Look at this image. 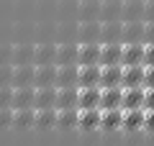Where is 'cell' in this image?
<instances>
[{
    "mask_svg": "<svg viewBox=\"0 0 154 146\" xmlns=\"http://www.w3.org/2000/svg\"><path fill=\"white\" fill-rule=\"evenodd\" d=\"M77 64H100V41L77 44Z\"/></svg>",
    "mask_w": 154,
    "mask_h": 146,
    "instance_id": "6da1fadb",
    "label": "cell"
},
{
    "mask_svg": "<svg viewBox=\"0 0 154 146\" xmlns=\"http://www.w3.org/2000/svg\"><path fill=\"white\" fill-rule=\"evenodd\" d=\"M33 87H57V64H33Z\"/></svg>",
    "mask_w": 154,
    "mask_h": 146,
    "instance_id": "7a4b0ae2",
    "label": "cell"
},
{
    "mask_svg": "<svg viewBox=\"0 0 154 146\" xmlns=\"http://www.w3.org/2000/svg\"><path fill=\"white\" fill-rule=\"evenodd\" d=\"M121 87H144V64H123Z\"/></svg>",
    "mask_w": 154,
    "mask_h": 146,
    "instance_id": "3957f363",
    "label": "cell"
},
{
    "mask_svg": "<svg viewBox=\"0 0 154 146\" xmlns=\"http://www.w3.org/2000/svg\"><path fill=\"white\" fill-rule=\"evenodd\" d=\"M100 87V64H80L77 69V87Z\"/></svg>",
    "mask_w": 154,
    "mask_h": 146,
    "instance_id": "277c9868",
    "label": "cell"
},
{
    "mask_svg": "<svg viewBox=\"0 0 154 146\" xmlns=\"http://www.w3.org/2000/svg\"><path fill=\"white\" fill-rule=\"evenodd\" d=\"M11 87H33V64H13Z\"/></svg>",
    "mask_w": 154,
    "mask_h": 146,
    "instance_id": "5b68a950",
    "label": "cell"
},
{
    "mask_svg": "<svg viewBox=\"0 0 154 146\" xmlns=\"http://www.w3.org/2000/svg\"><path fill=\"white\" fill-rule=\"evenodd\" d=\"M80 64H57V87H77Z\"/></svg>",
    "mask_w": 154,
    "mask_h": 146,
    "instance_id": "8992f818",
    "label": "cell"
},
{
    "mask_svg": "<svg viewBox=\"0 0 154 146\" xmlns=\"http://www.w3.org/2000/svg\"><path fill=\"white\" fill-rule=\"evenodd\" d=\"M121 51H123L121 41L100 44V64H121Z\"/></svg>",
    "mask_w": 154,
    "mask_h": 146,
    "instance_id": "52a82bcc",
    "label": "cell"
},
{
    "mask_svg": "<svg viewBox=\"0 0 154 146\" xmlns=\"http://www.w3.org/2000/svg\"><path fill=\"white\" fill-rule=\"evenodd\" d=\"M123 64H100V87H118L121 85Z\"/></svg>",
    "mask_w": 154,
    "mask_h": 146,
    "instance_id": "ba28073f",
    "label": "cell"
},
{
    "mask_svg": "<svg viewBox=\"0 0 154 146\" xmlns=\"http://www.w3.org/2000/svg\"><path fill=\"white\" fill-rule=\"evenodd\" d=\"M77 108H100V87H80L77 90Z\"/></svg>",
    "mask_w": 154,
    "mask_h": 146,
    "instance_id": "9c48e42d",
    "label": "cell"
},
{
    "mask_svg": "<svg viewBox=\"0 0 154 146\" xmlns=\"http://www.w3.org/2000/svg\"><path fill=\"white\" fill-rule=\"evenodd\" d=\"M121 64H144V44H141V41L123 44Z\"/></svg>",
    "mask_w": 154,
    "mask_h": 146,
    "instance_id": "30bf717a",
    "label": "cell"
},
{
    "mask_svg": "<svg viewBox=\"0 0 154 146\" xmlns=\"http://www.w3.org/2000/svg\"><path fill=\"white\" fill-rule=\"evenodd\" d=\"M121 118H123V108H100V128L105 131L121 128Z\"/></svg>",
    "mask_w": 154,
    "mask_h": 146,
    "instance_id": "8fae6325",
    "label": "cell"
},
{
    "mask_svg": "<svg viewBox=\"0 0 154 146\" xmlns=\"http://www.w3.org/2000/svg\"><path fill=\"white\" fill-rule=\"evenodd\" d=\"M134 41L144 44V21H123L121 44H134Z\"/></svg>",
    "mask_w": 154,
    "mask_h": 146,
    "instance_id": "7c38bea8",
    "label": "cell"
},
{
    "mask_svg": "<svg viewBox=\"0 0 154 146\" xmlns=\"http://www.w3.org/2000/svg\"><path fill=\"white\" fill-rule=\"evenodd\" d=\"M121 128H126V131H139V128H144V108H123Z\"/></svg>",
    "mask_w": 154,
    "mask_h": 146,
    "instance_id": "4fadbf2b",
    "label": "cell"
},
{
    "mask_svg": "<svg viewBox=\"0 0 154 146\" xmlns=\"http://www.w3.org/2000/svg\"><path fill=\"white\" fill-rule=\"evenodd\" d=\"M36 87H13V100L11 108H33Z\"/></svg>",
    "mask_w": 154,
    "mask_h": 146,
    "instance_id": "5bb4252c",
    "label": "cell"
},
{
    "mask_svg": "<svg viewBox=\"0 0 154 146\" xmlns=\"http://www.w3.org/2000/svg\"><path fill=\"white\" fill-rule=\"evenodd\" d=\"M121 108H144V87H123Z\"/></svg>",
    "mask_w": 154,
    "mask_h": 146,
    "instance_id": "9a60e30c",
    "label": "cell"
},
{
    "mask_svg": "<svg viewBox=\"0 0 154 146\" xmlns=\"http://www.w3.org/2000/svg\"><path fill=\"white\" fill-rule=\"evenodd\" d=\"M121 33H123V23L121 21H103L100 23V44L121 41Z\"/></svg>",
    "mask_w": 154,
    "mask_h": 146,
    "instance_id": "2e32d148",
    "label": "cell"
},
{
    "mask_svg": "<svg viewBox=\"0 0 154 146\" xmlns=\"http://www.w3.org/2000/svg\"><path fill=\"white\" fill-rule=\"evenodd\" d=\"M33 64H57V46L54 44L33 46Z\"/></svg>",
    "mask_w": 154,
    "mask_h": 146,
    "instance_id": "e0dca14e",
    "label": "cell"
},
{
    "mask_svg": "<svg viewBox=\"0 0 154 146\" xmlns=\"http://www.w3.org/2000/svg\"><path fill=\"white\" fill-rule=\"evenodd\" d=\"M33 108H57V87H36Z\"/></svg>",
    "mask_w": 154,
    "mask_h": 146,
    "instance_id": "ac0fdd59",
    "label": "cell"
},
{
    "mask_svg": "<svg viewBox=\"0 0 154 146\" xmlns=\"http://www.w3.org/2000/svg\"><path fill=\"white\" fill-rule=\"evenodd\" d=\"M13 126L16 128H33L36 126V110L33 108H13Z\"/></svg>",
    "mask_w": 154,
    "mask_h": 146,
    "instance_id": "d6986e66",
    "label": "cell"
},
{
    "mask_svg": "<svg viewBox=\"0 0 154 146\" xmlns=\"http://www.w3.org/2000/svg\"><path fill=\"white\" fill-rule=\"evenodd\" d=\"M123 87H100V108H121Z\"/></svg>",
    "mask_w": 154,
    "mask_h": 146,
    "instance_id": "ffe728a7",
    "label": "cell"
},
{
    "mask_svg": "<svg viewBox=\"0 0 154 146\" xmlns=\"http://www.w3.org/2000/svg\"><path fill=\"white\" fill-rule=\"evenodd\" d=\"M77 126L85 131H93L100 126V110L98 108H80V118H77Z\"/></svg>",
    "mask_w": 154,
    "mask_h": 146,
    "instance_id": "44dd1931",
    "label": "cell"
},
{
    "mask_svg": "<svg viewBox=\"0 0 154 146\" xmlns=\"http://www.w3.org/2000/svg\"><path fill=\"white\" fill-rule=\"evenodd\" d=\"M123 21H144V0H126L121 8Z\"/></svg>",
    "mask_w": 154,
    "mask_h": 146,
    "instance_id": "7402d4cb",
    "label": "cell"
},
{
    "mask_svg": "<svg viewBox=\"0 0 154 146\" xmlns=\"http://www.w3.org/2000/svg\"><path fill=\"white\" fill-rule=\"evenodd\" d=\"M57 64H77V44L64 41L57 46Z\"/></svg>",
    "mask_w": 154,
    "mask_h": 146,
    "instance_id": "603a6c76",
    "label": "cell"
},
{
    "mask_svg": "<svg viewBox=\"0 0 154 146\" xmlns=\"http://www.w3.org/2000/svg\"><path fill=\"white\" fill-rule=\"evenodd\" d=\"M80 87H57V108H77Z\"/></svg>",
    "mask_w": 154,
    "mask_h": 146,
    "instance_id": "cb8c5ba5",
    "label": "cell"
},
{
    "mask_svg": "<svg viewBox=\"0 0 154 146\" xmlns=\"http://www.w3.org/2000/svg\"><path fill=\"white\" fill-rule=\"evenodd\" d=\"M77 118H80L77 108H57V126L59 128H75Z\"/></svg>",
    "mask_w": 154,
    "mask_h": 146,
    "instance_id": "d4e9b609",
    "label": "cell"
},
{
    "mask_svg": "<svg viewBox=\"0 0 154 146\" xmlns=\"http://www.w3.org/2000/svg\"><path fill=\"white\" fill-rule=\"evenodd\" d=\"M121 8H123L121 0H105L100 5V21H118L121 18Z\"/></svg>",
    "mask_w": 154,
    "mask_h": 146,
    "instance_id": "484cf974",
    "label": "cell"
},
{
    "mask_svg": "<svg viewBox=\"0 0 154 146\" xmlns=\"http://www.w3.org/2000/svg\"><path fill=\"white\" fill-rule=\"evenodd\" d=\"M13 64H33V46L31 44H21V46H13Z\"/></svg>",
    "mask_w": 154,
    "mask_h": 146,
    "instance_id": "4316f807",
    "label": "cell"
},
{
    "mask_svg": "<svg viewBox=\"0 0 154 146\" xmlns=\"http://www.w3.org/2000/svg\"><path fill=\"white\" fill-rule=\"evenodd\" d=\"M36 126L38 128H54L57 126V108H36Z\"/></svg>",
    "mask_w": 154,
    "mask_h": 146,
    "instance_id": "83f0119b",
    "label": "cell"
},
{
    "mask_svg": "<svg viewBox=\"0 0 154 146\" xmlns=\"http://www.w3.org/2000/svg\"><path fill=\"white\" fill-rule=\"evenodd\" d=\"M80 41H100V23L98 21H82Z\"/></svg>",
    "mask_w": 154,
    "mask_h": 146,
    "instance_id": "f1b7e54d",
    "label": "cell"
},
{
    "mask_svg": "<svg viewBox=\"0 0 154 146\" xmlns=\"http://www.w3.org/2000/svg\"><path fill=\"white\" fill-rule=\"evenodd\" d=\"M13 80V64H0V87H8Z\"/></svg>",
    "mask_w": 154,
    "mask_h": 146,
    "instance_id": "f546056e",
    "label": "cell"
},
{
    "mask_svg": "<svg viewBox=\"0 0 154 146\" xmlns=\"http://www.w3.org/2000/svg\"><path fill=\"white\" fill-rule=\"evenodd\" d=\"M13 126V108H0V128Z\"/></svg>",
    "mask_w": 154,
    "mask_h": 146,
    "instance_id": "4dcf8cb0",
    "label": "cell"
},
{
    "mask_svg": "<svg viewBox=\"0 0 154 146\" xmlns=\"http://www.w3.org/2000/svg\"><path fill=\"white\" fill-rule=\"evenodd\" d=\"M11 100H13V87H0V108H11Z\"/></svg>",
    "mask_w": 154,
    "mask_h": 146,
    "instance_id": "1f68e13d",
    "label": "cell"
},
{
    "mask_svg": "<svg viewBox=\"0 0 154 146\" xmlns=\"http://www.w3.org/2000/svg\"><path fill=\"white\" fill-rule=\"evenodd\" d=\"M144 87H154V64H144Z\"/></svg>",
    "mask_w": 154,
    "mask_h": 146,
    "instance_id": "d6a6232c",
    "label": "cell"
},
{
    "mask_svg": "<svg viewBox=\"0 0 154 146\" xmlns=\"http://www.w3.org/2000/svg\"><path fill=\"white\" fill-rule=\"evenodd\" d=\"M144 44H154V21H144Z\"/></svg>",
    "mask_w": 154,
    "mask_h": 146,
    "instance_id": "836d02e7",
    "label": "cell"
},
{
    "mask_svg": "<svg viewBox=\"0 0 154 146\" xmlns=\"http://www.w3.org/2000/svg\"><path fill=\"white\" fill-rule=\"evenodd\" d=\"M144 128L154 131V108H144Z\"/></svg>",
    "mask_w": 154,
    "mask_h": 146,
    "instance_id": "e575fe53",
    "label": "cell"
},
{
    "mask_svg": "<svg viewBox=\"0 0 154 146\" xmlns=\"http://www.w3.org/2000/svg\"><path fill=\"white\" fill-rule=\"evenodd\" d=\"M144 108H154V87H144Z\"/></svg>",
    "mask_w": 154,
    "mask_h": 146,
    "instance_id": "d590c367",
    "label": "cell"
},
{
    "mask_svg": "<svg viewBox=\"0 0 154 146\" xmlns=\"http://www.w3.org/2000/svg\"><path fill=\"white\" fill-rule=\"evenodd\" d=\"M144 64H154V44H144Z\"/></svg>",
    "mask_w": 154,
    "mask_h": 146,
    "instance_id": "8d00e7d4",
    "label": "cell"
},
{
    "mask_svg": "<svg viewBox=\"0 0 154 146\" xmlns=\"http://www.w3.org/2000/svg\"><path fill=\"white\" fill-rule=\"evenodd\" d=\"M144 21H154V0L144 3Z\"/></svg>",
    "mask_w": 154,
    "mask_h": 146,
    "instance_id": "74e56055",
    "label": "cell"
},
{
    "mask_svg": "<svg viewBox=\"0 0 154 146\" xmlns=\"http://www.w3.org/2000/svg\"><path fill=\"white\" fill-rule=\"evenodd\" d=\"M11 56H13V46H0V64H8Z\"/></svg>",
    "mask_w": 154,
    "mask_h": 146,
    "instance_id": "f35d334b",
    "label": "cell"
}]
</instances>
